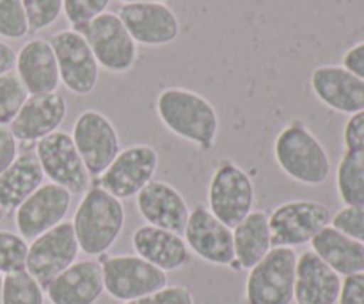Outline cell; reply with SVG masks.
I'll return each instance as SVG.
<instances>
[{"mask_svg": "<svg viewBox=\"0 0 364 304\" xmlns=\"http://www.w3.org/2000/svg\"><path fill=\"white\" fill-rule=\"evenodd\" d=\"M343 68L364 80V41L350 46L343 56Z\"/></svg>", "mask_w": 364, "mask_h": 304, "instance_id": "cell-39", "label": "cell"}, {"mask_svg": "<svg viewBox=\"0 0 364 304\" xmlns=\"http://www.w3.org/2000/svg\"><path fill=\"white\" fill-rule=\"evenodd\" d=\"M103 292L100 260H77L45 288L50 304H96Z\"/></svg>", "mask_w": 364, "mask_h": 304, "instance_id": "cell-20", "label": "cell"}, {"mask_svg": "<svg viewBox=\"0 0 364 304\" xmlns=\"http://www.w3.org/2000/svg\"><path fill=\"white\" fill-rule=\"evenodd\" d=\"M123 304H196L194 295L183 285H167V287L160 288L159 292L144 295L135 301L123 303Z\"/></svg>", "mask_w": 364, "mask_h": 304, "instance_id": "cell-35", "label": "cell"}, {"mask_svg": "<svg viewBox=\"0 0 364 304\" xmlns=\"http://www.w3.org/2000/svg\"><path fill=\"white\" fill-rule=\"evenodd\" d=\"M274 159L288 178L308 187L323 185L331 177L326 146L301 120H291L281 128L274 141Z\"/></svg>", "mask_w": 364, "mask_h": 304, "instance_id": "cell-3", "label": "cell"}, {"mask_svg": "<svg viewBox=\"0 0 364 304\" xmlns=\"http://www.w3.org/2000/svg\"><path fill=\"white\" fill-rule=\"evenodd\" d=\"M160 155L153 146L137 142L117 153L109 167L98 177V185L117 199L135 198L155 180Z\"/></svg>", "mask_w": 364, "mask_h": 304, "instance_id": "cell-9", "label": "cell"}, {"mask_svg": "<svg viewBox=\"0 0 364 304\" xmlns=\"http://www.w3.org/2000/svg\"><path fill=\"white\" fill-rule=\"evenodd\" d=\"M135 206L146 224L183 235L191 206L174 185L164 180H151L137 196Z\"/></svg>", "mask_w": 364, "mask_h": 304, "instance_id": "cell-17", "label": "cell"}, {"mask_svg": "<svg viewBox=\"0 0 364 304\" xmlns=\"http://www.w3.org/2000/svg\"><path fill=\"white\" fill-rule=\"evenodd\" d=\"M28 91L20 80L16 71L0 77V125H11L18 116L23 103L27 102Z\"/></svg>", "mask_w": 364, "mask_h": 304, "instance_id": "cell-29", "label": "cell"}, {"mask_svg": "<svg viewBox=\"0 0 364 304\" xmlns=\"http://www.w3.org/2000/svg\"><path fill=\"white\" fill-rule=\"evenodd\" d=\"M123 4H139V2H167V0H121Z\"/></svg>", "mask_w": 364, "mask_h": 304, "instance_id": "cell-41", "label": "cell"}, {"mask_svg": "<svg viewBox=\"0 0 364 304\" xmlns=\"http://www.w3.org/2000/svg\"><path fill=\"white\" fill-rule=\"evenodd\" d=\"M71 198L73 194L60 185L52 182L43 184L14 210V226L18 235L32 242L45 231L59 226L70 212Z\"/></svg>", "mask_w": 364, "mask_h": 304, "instance_id": "cell-15", "label": "cell"}, {"mask_svg": "<svg viewBox=\"0 0 364 304\" xmlns=\"http://www.w3.org/2000/svg\"><path fill=\"white\" fill-rule=\"evenodd\" d=\"M336 304H364V273L352 274L341 280L340 298Z\"/></svg>", "mask_w": 364, "mask_h": 304, "instance_id": "cell-37", "label": "cell"}, {"mask_svg": "<svg viewBox=\"0 0 364 304\" xmlns=\"http://www.w3.org/2000/svg\"><path fill=\"white\" fill-rule=\"evenodd\" d=\"M110 2L112 0H63V13L71 28L78 31L100 14L107 13Z\"/></svg>", "mask_w": 364, "mask_h": 304, "instance_id": "cell-33", "label": "cell"}, {"mask_svg": "<svg viewBox=\"0 0 364 304\" xmlns=\"http://www.w3.org/2000/svg\"><path fill=\"white\" fill-rule=\"evenodd\" d=\"M313 95L320 103L341 114L364 110V80L338 64L315 68L309 77Z\"/></svg>", "mask_w": 364, "mask_h": 304, "instance_id": "cell-18", "label": "cell"}, {"mask_svg": "<svg viewBox=\"0 0 364 304\" xmlns=\"http://www.w3.org/2000/svg\"><path fill=\"white\" fill-rule=\"evenodd\" d=\"M27 18L28 34L52 27L63 14V0H21Z\"/></svg>", "mask_w": 364, "mask_h": 304, "instance_id": "cell-31", "label": "cell"}, {"mask_svg": "<svg viewBox=\"0 0 364 304\" xmlns=\"http://www.w3.org/2000/svg\"><path fill=\"white\" fill-rule=\"evenodd\" d=\"M117 16L134 41L149 48L171 45L176 41L181 31L176 13L166 2L123 4Z\"/></svg>", "mask_w": 364, "mask_h": 304, "instance_id": "cell-16", "label": "cell"}, {"mask_svg": "<svg viewBox=\"0 0 364 304\" xmlns=\"http://www.w3.org/2000/svg\"><path fill=\"white\" fill-rule=\"evenodd\" d=\"M155 110L164 127L201 152L215 148L220 120L215 107L187 88H167L156 96Z\"/></svg>", "mask_w": 364, "mask_h": 304, "instance_id": "cell-1", "label": "cell"}, {"mask_svg": "<svg viewBox=\"0 0 364 304\" xmlns=\"http://www.w3.org/2000/svg\"><path fill=\"white\" fill-rule=\"evenodd\" d=\"M297 253L291 248H272L256 263L245 281L247 304H291L295 292Z\"/></svg>", "mask_w": 364, "mask_h": 304, "instance_id": "cell-6", "label": "cell"}, {"mask_svg": "<svg viewBox=\"0 0 364 304\" xmlns=\"http://www.w3.org/2000/svg\"><path fill=\"white\" fill-rule=\"evenodd\" d=\"M333 219L329 206L311 199H295L277 205L269 214L272 248H299L309 244Z\"/></svg>", "mask_w": 364, "mask_h": 304, "instance_id": "cell-8", "label": "cell"}, {"mask_svg": "<svg viewBox=\"0 0 364 304\" xmlns=\"http://www.w3.org/2000/svg\"><path fill=\"white\" fill-rule=\"evenodd\" d=\"M336 191L345 206L364 205V153L345 150L336 169Z\"/></svg>", "mask_w": 364, "mask_h": 304, "instance_id": "cell-27", "label": "cell"}, {"mask_svg": "<svg viewBox=\"0 0 364 304\" xmlns=\"http://www.w3.org/2000/svg\"><path fill=\"white\" fill-rule=\"evenodd\" d=\"M206 209L233 230L255 209V182L233 160H223L213 169L208 184Z\"/></svg>", "mask_w": 364, "mask_h": 304, "instance_id": "cell-4", "label": "cell"}, {"mask_svg": "<svg viewBox=\"0 0 364 304\" xmlns=\"http://www.w3.org/2000/svg\"><path fill=\"white\" fill-rule=\"evenodd\" d=\"M28 34L21 0H0V38L21 39Z\"/></svg>", "mask_w": 364, "mask_h": 304, "instance_id": "cell-32", "label": "cell"}, {"mask_svg": "<svg viewBox=\"0 0 364 304\" xmlns=\"http://www.w3.org/2000/svg\"><path fill=\"white\" fill-rule=\"evenodd\" d=\"M34 152L45 178L52 184L60 185L73 196H80L87 191L91 174L85 169L71 134L63 130L53 132L48 137L36 142Z\"/></svg>", "mask_w": 364, "mask_h": 304, "instance_id": "cell-11", "label": "cell"}, {"mask_svg": "<svg viewBox=\"0 0 364 304\" xmlns=\"http://www.w3.org/2000/svg\"><path fill=\"white\" fill-rule=\"evenodd\" d=\"M331 226L364 244V205L343 206L331 219Z\"/></svg>", "mask_w": 364, "mask_h": 304, "instance_id": "cell-34", "label": "cell"}, {"mask_svg": "<svg viewBox=\"0 0 364 304\" xmlns=\"http://www.w3.org/2000/svg\"><path fill=\"white\" fill-rule=\"evenodd\" d=\"M132 248L135 255L159 267L164 273L180 271L191 262V251L181 235L151 224H142L134 231Z\"/></svg>", "mask_w": 364, "mask_h": 304, "instance_id": "cell-21", "label": "cell"}, {"mask_svg": "<svg viewBox=\"0 0 364 304\" xmlns=\"http://www.w3.org/2000/svg\"><path fill=\"white\" fill-rule=\"evenodd\" d=\"M45 182L36 152H23L0 174V206L4 212H14L25 199L34 194Z\"/></svg>", "mask_w": 364, "mask_h": 304, "instance_id": "cell-24", "label": "cell"}, {"mask_svg": "<svg viewBox=\"0 0 364 304\" xmlns=\"http://www.w3.org/2000/svg\"><path fill=\"white\" fill-rule=\"evenodd\" d=\"M105 292L119 303H130L167 287V273L137 255H102Z\"/></svg>", "mask_w": 364, "mask_h": 304, "instance_id": "cell-7", "label": "cell"}, {"mask_svg": "<svg viewBox=\"0 0 364 304\" xmlns=\"http://www.w3.org/2000/svg\"><path fill=\"white\" fill-rule=\"evenodd\" d=\"M14 66H16V52L6 41H0V77L13 71Z\"/></svg>", "mask_w": 364, "mask_h": 304, "instance_id": "cell-40", "label": "cell"}, {"mask_svg": "<svg viewBox=\"0 0 364 304\" xmlns=\"http://www.w3.org/2000/svg\"><path fill=\"white\" fill-rule=\"evenodd\" d=\"M18 157V141L9 125H0V174L14 162Z\"/></svg>", "mask_w": 364, "mask_h": 304, "instance_id": "cell-38", "label": "cell"}, {"mask_svg": "<svg viewBox=\"0 0 364 304\" xmlns=\"http://www.w3.org/2000/svg\"><path fill=\"white\" fill-rule=\"evenodd\" d=\"M233 246L238 269L251 271L256 263L262 262L272 249L269 214L263 210H252L233 228Z\"/></svg>", "mask_w": 364, "mask_h": 304, "instance_id": "cell-26", "label": "cell"}, {"mask_svg": "<svg viewBox=\"0 0 364 304\" xmlns=\"http://www.w3.org/2000/svg\"><path fill=\"white\" fill-rule=\"evenodd\" d=\"M311 251L318 255L334 273L347 278L364 273V244L341 234L334 226H327L313 239Z\"/></svg>", "mask_w": 364, "mask_h": 304, "instance_id": "cell-25", "label": "cell"}, {"mask_svg": "<svg viewBox=\"0 0 364 304\" xmlns=\"http://www.w3.org/2000/svg\"><path fill=\"white\" fill-rule=\"evenodd\" d=\"M45 299L43 287L27 271L4 276L2 304H45Z\"/></svg>", "mask_w": 364, "mask_h": 304, "instance_id": "cell-28", "label": "cell"}, {"mask_svg": "<svg viewBox=\"0 0 364 304\" xmlns=\"http://www.w3.org/2000/svg\"><path fill=\"white\" fill-rule=\"evenodd\" d=\"M340 290L341 276L334 273L318 255L304 251L297 256L295 304H336Z\"/></svg>", "mask_w": 364, "mask_h": 304, "instance_id": "cell-23", "label": "cell"}, {"mask_svg": "<svg viewBox=\"0 0 364 304\" xmlns=\"http://www.w3.org/2000/svg\"><path fill=\"white\" fill-rule=\"evenodd\" d=\"M124 221L127 214L121 199L100 185L89 187L71 221L80 251L87 256L105 255L121 237Z\"/></svg>", "mask_w": 364, "mask_h": 304, "instance_id": "cell-2", "label": "cell"}, {"mask_svg": "<svg viewBox=\"0 0 364 304\" xmlns=\"http://www.w3.org/2000/svg\"><path fill=\"white\" fill-rule=\"evenodd\" d=\"M188 251L210 266L238 267L235 260L233 230L217 219L206 206L191 210L183 231Z\"/></svg>", "mask_w": 364, "mask_h": 304, "instance_id": "cell-14", "label": "cell"}, {"mask_svg": "<svg viewBox=\"0 0 364 304\" xmlns=\"http://www.w3.org/2000/svg\"><path fill=\"white\" fill-rule=\"evenodd\" d=\"M55 52L60 84L77 96H87L98 85L100 66L84 36L73 28L59 31L50 39Z\"/></svg>", "mask_w": 364, "mask_h": 304, "instance_id": "cell-10", "label": "cell"}, {"mask_svg": "<svg viewBox=\"0 0 364 304\" xmlns=\"http://www.w3.org/2000/svg\"><path fill=\"white\" fill-rule=\"evenodd\" d=\"M91 46L100 70L123 75L134 70L139 59V45L117 13H103L78 28Z\"/></svg>", "mask_w": 364, "mask_h": 304, "instance_id": "cell-5", "label": "cell"}, {"mask_svg": "<svg viewBox=\"0 0 364 304\" xmlns=\"http://www.w3.org/2000/svg\"><path fill=\"white\" fill-rule=\"evenodd\" d=\"M71 139L91 177L98 178L121 152L117 128L103 112L87 109L75 120Z\"/></svg>", "mask_w": 364, "mask_h": 304, "instance_id": "cell-13", "label": "cell"}, {"mask_svg": "<svg viewBox=\"0 0 364 304\" xmlns=\"http://www.w3.org/2000/svg\"><path fill=\"white\" fill-rule=\"evenodd\" d=\"M28 255V242L14 231L0 230V274L20 273L25 271Z\"/></svg>", "mask_w": 364, "mask_h": 304, "instance_id": "cell-30", "label": "cell"}, {"mask_svg": "<svg viewBox=\"0 0 364 304\" xmlns=\"http://www.w3.org/2000/svg\"><path fill=\"white\" fill-rule=\"evenodd\" d=\"M80 253L73 224L60 223L59 226L45 231L28 244L25 271L38 281L45 290L60 273L77 262Z\"/></svg>", "mask_w": 364, "mask_h": 304, "instance_id": "cell-12", "label": "cell"}, {"mask_svg": "<svg viewBox=\"0 0 364 304\" xmlns=\"http://www.w3.org/2000/svg\"><path fill=\"white\" fill-rule=\"evenodd\" d=\"M2 290H4V276L0 274V304H2Z\"/></svg>", "mask_w": 364, "mask_h": 304, "instance_id": "cell-42", "label": "cell"}, {"mask_svg": "<svg viewBox=\"0 0 364 304\" xmlns=\"http://www.w3.org/2000/svg\"><path fill=\"white\" fill-rule=\"evenodd\" d=\"M343 145L347 152L364 153V110L352 114L345 123Z\"/></svg>", "mask_w": 364, "mask_h": 304, "instance_id": "cell-36", "label": "cell"}, {"mask_svg": "<svg viewBox=\"0 0 364 304\" xmlns=\"http://www.w3.org/2000/svg\"><path fill=\"white\" fill-rule=\"evenodd\" d=\"M4 216H6V212H4V209H2V206H0V224H2Z\"/></svg>", "mask_w": 364, "mask_h": 304, "instance_id": "cell-43", "label": "cell"}, {"mask_svg": "<svg viewBox=\"0 0 364 304\" xmlns=\"http://www.w3.org/2000/svg\"><path fill=\"white\" fill-rule=\"evenodd\" d=\"M66 114V98L59 91L31 95L9 128L18 142L32 145L59 130Z\"/></svg>", "mask_w": 364, "mask_h": 304, "instance_id": "cell-19", "label": "cell"}, {"mask_svg": "<svg viewBox=\"0 0 364 304\" xmlns=\"http://www.w3.org/2000/svg\"><path fill=\"white\" fill-rule=\"evenodd\" d=\"M14 71L23 82L28 95H43L59 89L60 77L52 43L43 38H32L16 52Z\"/></svg>", "mask_w": 364, "mask_h": 304, "instance_id": "cell-22", "label": "cell"}]
</instances>
